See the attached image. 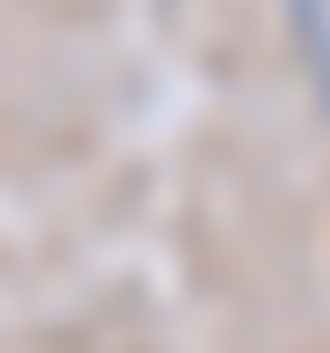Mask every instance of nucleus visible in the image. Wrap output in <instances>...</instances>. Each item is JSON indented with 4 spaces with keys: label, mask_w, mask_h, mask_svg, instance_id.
Instances as JSON below:
<instances>
[]
</instances>
